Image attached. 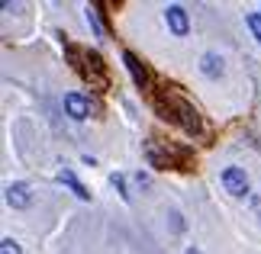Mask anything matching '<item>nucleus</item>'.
Instances as JSON below:
<instances>
[{"label":"nucleus","mask_w":261,"mask_h":254,"mask_svg":"<svg viewBox=\"0 0 261 254\" xmlns=\"http://www.w3.org/2000/svg\"><path fill=\"white\" fill-rule=\"evenodd\" d=\"M65 52L71 55V68L87 80V84H94V87H100V90L110 87L107 65H103V58H100L97 52H81V48H74L71 42H65Z\"/></svg>","instance_id":"f257e3e1"},{"label":"nucleus","mask_w":261,"mask_h":254,"mask_svg":"<svg viewBox=\"0 0 261 254\" xmlns=\"http://www.w3.org/2000/svg\"><path fill=\"white\" fill-rule=\"evenodd\" d=\"M162 97L171 103V109H174V119H177V126L187 132V135H200V129H203V119H200V109L190 103L187 97H180V94H174L171 90V84H168V90H162Z\"/></svg>","instance_id":"f03ea898"},{"label":"nucleus","mask_w":261,"mask_h":254,"mask_svg":"<svg viewBox=\"0 0 261 254\" xmlns=\"http://www.w3.org/2000/svg\"><path fill=\"white\" fill-rule=\"evenodd\" d=\"M165 19H168V29H171L177 39H184L190 33V16H187V10L180 7V4L165 7Z\"/></svg>","instance_id":"7ed1b4c3"},{"label":"nucleus","mask_w":261,"mask_h":254,"mask_svg":"<svg viewBox=\"0 0 261 254\" xmlns=\"http://www.w3.org/2000/svg\"><path fill=\"white\" fill-rule=\"evenodd\" d=\"M223 187L232 193V196H245V193H248V174L242 167H236V164L226 167L223 171Z\"/></svg>","instance_id":"20e7f679"},{"label":"nucleus","mask_w":261,"mask_h":254,"mask_svg":"<svg viewBox=\"0 0 261 254\" xmlns=\"http://www.w3.org/2000/svg\"><path fill=\"white\" fill-rule=\"evenodd\" d=\"M65 113L71 116V119H87L90 116V100L84 94H65Z\"/></svg>","instance_id":"39448f33"},{"label":"nucleus","mask_w":261,"mask_h":254,"mask_svg":"<svg viewBox=\"0 0 261 254\" xmlns=\"http://www.w3.org/2000/svg\"><path fill=\"white\" fill-rule=\"evenodd\" d=\"M7 203L13 209H26L29 203H33V190H29V184H10L7 187Z\"/></svg>","instance_id":"423d86ee"},{"label":"nucleus","mask_w":261,"mask_h":254,"mask_svg":"<svg viewBox=\"0 0 261 254\" xmlns=\"http://www.w3.org/2000/svg\"><path fill=\"white\" fill-rule=\"evenodd\" d=\"M123 65H126V71L133 74V80H136V87H148V71H145V65L139 62V58L133 55V52H123Z\"/></svg>","instance_id":"0eeeda50"},{"label":"nucleus","mask_w":261,"mask_h":254,"mask_svg":"<svg viewBox=\"0 0 261 254\" xmlns=\"http://www.w3.org/2000/svg\"><path fill=\"white\" fill-rule=\"evenodd\" d=\"M145 158H148V164H152L155 171H168V167H174V161H171V155H162V151H158V145L155 142H148L145 145Z\"/></svg>","instance_id":"6e6552de"},{"label":"nucleus","mask_w":261,"mask_h":254,"mask_svg":"<svg viewBox=\"0 0 261 254\" xmlns=\"http://www.w3.org/2000/svg\"><path fill=\"white\" fill-rule=\"evenodd\" d=\"M58 180H62V184H65L68 190H71L77 200H90V190H87V187L81 184V180L74 177V171H68V167H65V171H58Z\"/></svg>","instance_id":"1a4fd4ad"},{"label":"nucleus","mask_w":261,"mask_h":254,"mask_svg":"<svg viewBox=\"0 0 261 254\" xmlns=\"http://www.w3.org/2000/svg\"><path fill=\"white\" fill-rule=\"evenodd\" d=\"M200 71H203L206 77H219L226 71V65H223V58H219L216 52H206L203 58H200Z\"/></svg>","instance_id":"9d476101"},{"label":"nucleus","mask_w":261,"mask_h":254,"mask_svg":"<svg viewBox=\"0 0 261 254\" xmlns=\"http://www.w3.org/2000/svg\"><path fill=\"white\" fill-rule=\"evenodd\" d=\"M87 23H90V29H94V36H97V39H103V26H100L97 7H87Z\"/></svg>","instance_id":"9b49d317"},{"label":"nucleus","mask_w":261,"mask_h":254,"mask_svg":"<svg viewBox=\"0 0 261 254\" xmlns=\"http://www.w3.org/2000/svg\"><path fill=\"white\" fill-rule=\"evenodd\" d=\"M245 26L252 29V36L261 42V13H248V16H245Z\"/></svg>","instance_id":"f8f14e48"},{"label":"nucleus","mask_w":261,"mask_h":254,"mask_svg":"<svg viewBox=\"0 0 261 254\" xmlns=\"http://www.w3.org/2000/svg\"><path fill=\"white\" fill-rule=\"evenodd\" d=\"M110 184L119 190V196H123V200H129V190H126V177L123 174H113V177H110Z\"/></svg>","instance_id":"ddd939ff"},{"label":"nucleus","mask_w":261,"mask_h":254,"mask_svg":"<svg viewBox=\"0 0 261 254\" xmlns=\"http://www.w3.org/2000/svg\"><path fill=\"white\" fill-rule=\"evenodd\" d=\"M0 254H23V251H19V245L13 238H4V241H0Z\"/></svg>","instance_id":"4468645a"},{"label":"nucleus","mask_w":261,"mask_h":254,"mask_svg":"<svg viewBox=\"0 0 261 254\" xmlns=\"http://www.w3.org/2000/svg\"><path fill=\"white\" fill-rule=\"evenodd\" d=\"M136 184H139V187H148L152 180H148V174H136Z\"/></svg>","instance_id":"2eb2a0df"},{"label":"nucleus","mask_w":261,"mask_h":254,"mask_svg":"<svg viewBox=\"0 0 261 254\" xmlns=\"http://www.w3.org/2000/svg\"><path fill=\"white\" fill-rule=\"evenodd\" d=\"M184 254H200V251H197V248H187V251H184Z\"/></svg>","instance_id":"dca6fc26"}]
</instances>
